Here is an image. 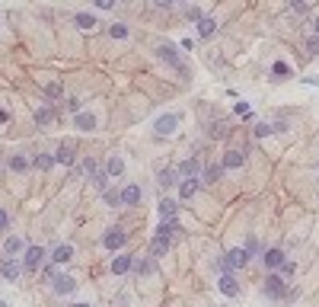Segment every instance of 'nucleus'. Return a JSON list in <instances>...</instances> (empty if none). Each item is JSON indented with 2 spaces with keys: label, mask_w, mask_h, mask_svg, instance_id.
I'll return each mask as SVG.
<instances>
[{
  "label": "nucleus",
  "mask_w": 319,
  "mask_h": 307,
  "mask_svg": "<svg viewBox=\"0 0 319 307\" xmlns=\"http://www.w3.org/2000/svg\"><path fill=\"white\" fill-rule=\"evenodd\" d=\"M291 10H294V13H303V10H306V0H291Z\"/></svg>",
  "instance_id": "nucleus-42"
},
{
  "label": "nucleus",
  "mask_w": 319,
  "mask_h": 307,
  "mask_svg": "<svg viewBox=\"0 0 319 307\" xmlns=\"http://www.w3.org/2000/svg\"><path fill=\"white\" fill-rule=\"evenodd\" d=\"M306 52H310V55H319V35H310V39H306Z\"/></svg>",
  "instance_id": "nucleus-39"
},
{
  "label": "nucleus",
  "mask_w": 319,
  "mask_h": 307,
  "mask_svg": "<svg viewBox=\"0 0 319 307\" xmlns=\"http://www.w3.org/2000/svg\"><path fill=\"white\" fill-rule=\"evenodd\" d=\"M265 294H268V298H275V301H284V298H291V288H287V282L281 275L271 272L268 282H265Z\"/></svg>",
  "instance_id": "nucleus-4"
},
{
  "label": "nucleus",
  "mask_w": 319,
  "mask_h": 307,
  "mask_svg": "<svg viewBox=\"0 0 319 307\" xmlns=\"http://www.w3.org/2000/svg\"><path fill=\"white\" fill-rule=\"evenodd\" d=\"M19 272H22V266L16 263V259H4V263H0V275H4L7 282H16Z\"/></svg>",
  "instance_id": "nucleus-14"
},
{
  "label": "nucleus",
  "mask_w": 319,
  "mask_h": 307,
  "mask_svg": "<svg viewBox=\"0 0 319 307\" xmlns=\"http://www.w3.org/2000/svg\"><path fill=\"white\" fill-rule=\"evenodd\" d=\"M74 157H77V154H74V144H70V141H67V144H61V147H57V154H54V160L64 163V167H74Z\"/></svg>",
  "instance_id": "nucleus-17"
},
{
  "label": "nucleus",
  "mask_w": 319,
  "mask_h": 307,
  "mask_svg": "<svg viewBox=\"0 0 319 307\" xmlns=\"http://www.w3.org/2000/svg\"><path fill=\"white\" fill-rule=\"evenodd\" d=\"M217 288L227 294V298H236L240 294V285H236V278H233V272H223L220 278H217Z\"/></svg>",
  "instance_id": "nucleus-9"
},
{
  "label": "nucleus",
  "mask_w": 319,
  "mask_h": 307,
  "mask_svg": "<svg viewBox=\"0 0 319 307\" xmlns=\"http://www.w3.org/2000/svg\"><path fill=\"white\" fill-rule=\"evenodd\" d=\"M278 132H287V122H275V125L262 122V125H255V135H258V138H265V135H278Z\"/></svg>",
  "instance_id": "nucleus-19"
},
{
  "label": "nucleus",
  "mask_w": 319,
  "mask_h": 307,
  "mask_svg": "<svg viewBox=\"0 0 319 307\" xmlns=\"http://www.w3.org/2000/svg\"><path fill=\"white\" fill-rule=\"evenodd\" d=\"M35 122H39V125H51V122H54V109H51V106L35 109Z\"/></svg>",
  "instance_id": "nucleus-28"
},
{
  "label": "nucleus",
  "mask_w": 319,
  "mask_h": 307,
  "mask_svg": "<svg viewBox=\"0 0 319 307\" xmlns=\"http://www.w3.org/2000/svg\"><path fill=\"white\" fill-rule=\"evenodd\" d=\"M208 132H211V138H227V122H214Z\"/></svg>",
  "instance_id": "nucleus-34"
},
{
  "label": "nucleus",
  "mask_w": 319,
  "mask_h": 307,
  "mask_svg": "<svg viewBox=\"0 0 319 307\" xmlns=\"http://www.w3.org/2000/svg\"><path fill=\"white\" fill-rule=\"evenodd\" d=\"M195 192H198V180H185V183L179 186V195H182V198H192Z\"/></svg>",
  "instance_id": "nucleus-32"
},
{
  "label": "nucleus",
  "mask_w": 319,
  "mask_h": 307,
  "mask_svg": "<svg viewBox=\"0 0 319 307\" xmlns=\"http://www.w3.org/2000/svg\"><path fill=\"white\" fill-rule=\"evenodd\" d=\"M185 16H188V19H195V22H201V19H205V16H201V10H198V7H188V10H185Z\"/></svg>",
  "instance_id": "nucleus-41"
},
{
  "label": "nucleus",
  "mask_w": 319,
  "mask_h": 307,
  "mask_svg": "<svg viewBox=\"0 0 319 307\" xmlns=\"http://www.w3.org/2000/svg\"><path fill=\"white\" fill-rule=\"evenodd\" d=\"M74 253H77L74 243H57L54 250H51V263H54V266H67L70 259H74Z\"/></svg>",
  "instance_id": "nucleus-8"
},
{
  "label": "nucleus",
  "mask_w": 319,
  "mask_h": 307,
  "mask_svg": "<svg viewBox=\"0 0 319 307\" xmlns=\"http://www.w3.org/2000/svg\"><path fill=\"white\" fill-rule=\"evenodd\" d=\"M201 180H205V183H220V180H223V167L211 163V167H205V170H201Z\"/></svg>",
  "instance_id": "nucleus-23"
},
{
  "label": "nucleus",
  "mask_w": 319,
  "mask_h": 307,
  "mask_svg": "<svg viewBox=\"0 0 319 307\" xmlns=\"http://www.w3.org/2000/svg\"><path fill=\"white\" fill-rule=\"evenodd\" d=\"M74 128H80V132H93V128H96V115L93 112H77L74 115Z\"/></svg>",
  "instance_id": "nucleus-15"
},
{
  "label": "nucleus",
  "mask_w": 319,
  "mask_h": 307,
  "mask_svg": "<svg viewBox=\"0 0 319 307\" xmlns=\"http://www.w3.org/2000/svg\"><path fill=\"white\" fill-rule=\"evenodd\" d=\"M169 243H172V240H166V237H153V243H150V253H153V256H166Z\"/></svg>",
  "instance_id": "nucleus-29"
},
{
  "label": "nucleus",
  "mask_w": 319,
  "mask_h": 307,
  "mask_svg": "<svg viewBox=\"0 0 319 307\" xmlns=\"http://www.w3.org/2000/svg\"><path fill=\"white\" fill-rule=\"evenodd\" d=\"M176 128H179V112H163L160 119L153 122V135L169 138V135H176Z\"/></svg>",
  "instance_id": "nucleus-2"
},
{
  "label": "nucleus",
  "mask_w": 319,
  "mask_h": 307,
  "mask_svg": "<svg viewBox=\"0 0 319 307\" xmlns=\"http://www.w3.org/2000/svg\"><path fill=\"white\" fill-rule=\"evenodd\" d=\"M0 253H4V259H16V256L26 253V243H22L19 234H7L4 243H0Z\"/></svg>",
  "instance_id": "nucleus-5"
},
{
  "label": "nucleus",
  "mask_w": 319,
  "mask_h": 307,
  "mask_svg": "<svg viewBox=\"0 0 319 307\" xmlns=\"http://www.w3.org/2000/svg\"><path fill=\"white\" fill-rule=\"evenodd\" d=\"M262 259H265V269H281V263H284V250H265L262 253Z\"/></svg>",
  "instance_id": "nucleus-18"
},
{
  "label": "nucleus",
  "mask_w": 319,
  "mask_h": 307,
  "mask_svg": "<svg viewBox=\"0 0 319 307\" xmlns=\"http://www.w3.org/2000/svg\"><path fill=\"white\" fill-rule=\"evenodd\" d=\"M45 96H48V99H61L64 96V87L61 84H48V87H45Z\"/></svg>",
  "instance_id": "nucleus-33"
},
{
  "label": "nucleus",
  "mask_w": 319,
  "mask_h": 307,
  "mask_svg": "<svg viewBox=\"0 0 319 307\" xmlns=\"http://www.w3.org/2000/svg\"><path fill=\"white\" fill-rule=\"evenodd\" d=\"M131 259H134V256H115V259H112V272H115V275L131 272Z\"/></svg>",
  "instance_id": "nucleus-22"
},
{
  "label": "nucleus",
  "mask_w": 319,
  "mask_h": 307,
  "mask_svg": "<svg viewBox=\"0 0 319 307\" xmlns=\"http://www.w3.org/2000/svg\"><path fill=\"white\" fill-rule=\"evenodd\" d=\"M246 263H249V253H246V246H240V250H230L227 256H220L217 259V269H220V275H223V272H233V269H243Z\"/></svg>",
  "instance_id": "nucleus-1"
},
{
  "label": "nucleus",
  "mask_w": 319,
  "mask_h": 307,
  "mask_svg": "<svg viewBox=\"0 0 319 307\" xmlns=\"http://www.w3.org/2000/svg\"><path fill=\"white\" fill-rule=\"evenodd\" d=\"M102 195H105V202H109L112 208H115V205H122V192H115V189H105Z\"/></svg>",
  "instance_id": "nucleus-36"
},
{
  "label": "nucleus",
  "mask_w": 319,
  "mask_h": 307,
  "mask_svg": "<svg viewBox=\"0 0 319 307\" xmlns=\"http://www.w3.org/2000/svg\"><path fill=\"white\" fill-rule=\"evenodd\" d=\"M131 269H134L137 275H150L153 272V263H150V259H144V256H134L131 259Z\"/></svg>",
  "instance_id": "nucleus-25"
},
{
  "label": "nucleus",
  "mask_w": 319,
  "mask_h": 307,
  "mask_svg": "<svg viewBox=\"0 0 319 307\" xmlns=\"http://www.w3.org/2000/svg\"><path fill=\"white\" fill-rule=\"evenodd\" d=\"M243 163H246V154H243V150H227V154H223V163H220V167H223V170H240Z\"/></svg>",
  "instance_id": "nucleus-12"
},
{
  "label": "nucleus",
  "mask_w": 319,
  "mask_h": 307,
  "mask_svg": "<svg viewBox=\"0 0 319 307\" xmlns=\"http://www.w3.org/2000/svg\"><path fill=\"white\" fill-rule=\"evenodd\" d=\"M90 180H93V186H96V189H99V192H105V189H109V180H112V176H109V173H105V170H99L96 176H90Z\"/></svg>",
  "instance_id": "nucleus-31"
},
{
  "label": "nucleus",
  "mask_w": 319,
  "mask_h": 307,
  "mask_svg": "<svg viewBox=\"0 0 319 307\" xmlns=\"http://www.w3.org/2000/svg\"><path fill=\"white\" fill-rule=\"evenodd\" d=\"M153 4H157V7H160V10H169V7H172V4H176V0H153Z\"/></svg>",
  "instance_id": "nucleus-47"
},
{
  "label": "nucleus",
  "mask_w": 319,
  "mask_h": 307,
  "mask_svg": "<svg viewBox=\"0 0 319 307\" xmlns=\"http://www.w3.org/2000/svg\"><path fill=\"white\" fill-rule=\"evenodd\" d=\"M29 167H32V160L19 157V154H10V170H16V173H26Z\"/></svg>",
  "instance_id": "nucleus-27"
},
{
  "label": "nucleus",
  "mask_w": 319,
  "mask_h": 307,
  "mask_svg": "<svg viewBox=\"0 0 319 307\" xmlns=\"http://www.w3.org/2000/svg\"><path fill=\"white\" fill-rule=\"evenodd\" d=\"M90 4L96 7V10H115V4H118V0H90Z\"/></svg>",
  "instance_id": "nucleus-38"
},
{
  "label": "nucleus",
  "mask_w": 319,
  "mask_h": 307,
  "mask_svg": "<svg viewBox=\"0 0 319 307\" xmlns=\"http://www.w3.org/2000/svg\"><path fill=\"white\" fill-rule=\"evenodd\" d=\"M182 176V180H198V173H201V163H198L195 157H188V160H182V167L176 170Z\"/></svg>",
  "instance_id": "nucleus-10"
},
{
  "label": "nucleus",
  "mask_w": 319,
  "mask_h": 307,
  "mask_svg": "<svg viewBox=\"0 0 319 307\" xmlns=\"http://www.w3.org/2000/svg\"><path fill=\"white\" fill-rule=\"evenodd\" d=\"M70 307H90V304H70Z\"/></svg>",
  "instance_id": "nucleus-51"
},
{
  "label": "nucleus",
  "mask_w": 319,
  "mask_h": 307,
  "mask_svg": "<svg viewBox=\"0 0 319 307\" xmlns=\"http://www.w3.org/2000/svg\"><path fill=\"white\" fill-rule=\"evenodd\" d=\"M83 173H90V176H96V173H99V163H96V160H93V157H86V160H83Z\"/></svg>",
  "instance_id": "nucleus-37"
},
{
  "label": "nucleus",
  "mask_w": 319,
  "mask_h": 307,
  "mask_svg": "<svg viewBox=\"0 0 319 307\" xmlns=\"http://www.w3.org/2000/svg\"><path fill=\"white\" fill-rule=\"evenodd\" d=\"M233 109H236V115H249V103H236Z\"/></svg>",
  "instance_id": "nucleus-43"
},
{
  "label": "nucleus",
  "mask_w": 319,
  "mask_h": 307,
  "mask_svg": "<svg viewBox=\"0 0 319 307\" xmlns=\"http://www.w3.org/2000/svg\"><path fill=\"white\" fill-rule=\"evenodd\" d=\"M160 218L163 221H172L176 218V202H172V198H163V202H160Z\"/></svg>",
  "instance_id": "nucleus-30"
},
{
  "label": "nucleus",
  "mask_w": 319,
  "mask_h": 307,
  "mask_svg": "<svg viewBox=\"0 0 319 307\" xmlns=\"http://www.w3.org/2000/svg\"><path fill=\"white\" fill-rule=\"evenodd\" d=\"M291 275H294V263L284 259V263H281V278H291Z\"/></svg>",
  "instance_id": "nucleus-40"
},
{
  "label": "nucleus",
  "mask_w": 319,
  "mask_h": 307,
  "mask_svg": "<svg viewBox=\"0 0 319 307\" xmlns=\"http://www.w3.org/2000/svg\"><path fill=\"white\" fill-rule=\"evenodd\" d=\"M157 58H160V61H166L169 67H176L179 74H185V67H182V61H179V55H176L172 45H157Z\"/></svg>",
  "instance_id": "nucleus-7"
},
{
  "label": "nucleus",
  "mask_w": 319,
  "mask_h": 307,
  "mask_svg": "<svg viewBox=\"0 0 319 307\" xmlns=\"http://www.w3.org/2000/svg\"><path fill=\"white\" fill-rule=\"evenodd\" d=\"M271 70H275V74H278V77H284V74H287V64H284V61H278V64H275V67H271Z\"/></svg>",
  "instance_id": "nucleus-44"
},
{
  "label": "nucleus",
  "mask_w": 319,
  "mask_h": 307,
  "mask_svg": "<svg viewBox=\"0 0 319 307\" xmlns=\"http://www.w3.org/2000/svg\"><path fill=\"white\" fill-rule=\"evenodd\" d=\"M313 35H319V16H316V22H313Z\"/></svg>",
  "instance_id": "nucleus-49"
},
{
  "label": "nucleus",
  "mask_w": 319,
  "mask_h": 307,
  "mask_svg": "<svg viewBox=\"0 0 319 307\" xmlns=\"http://www.w3.org/2000/svg\"><path fill=\"white\" fill-rule=\"evenodd\" d=\"M74 22H77V29H83V32H93V29L99 26L93 13H77V16H74Z\"/></svg>",
  "instance_id": "nucleus-20"
},
{
  "label": "nucleus",
  "mask_w": 319,
  "mask_h": 307,
  "mask_svg": "<svg viewBox=\"0 0 319 307\" xmlns=\"http://www.w3.org/2000/svg\"><path fill=\"white\" fill-rule=\"evenodd\" d=\"M217 32V19H211V16H205L201 22H198V35L201 39H211V35Z\"/></svg>",
  "instance_id": "nucleus-24"
},
{
  "label": "nucleus",
  "mask_w": 319,
  "mask_h": 307,
  "mask_svg": "<svg viewBox=\"0 0 319 307\" xmlns=\"http://www.w3.org/2000/svg\"><path fill=\"white\" fill-rule=\"evenodd\" d=\"M64 106H67V109H70V112H74V115H77V112H80V99H67V103H64Z\"/></svg>",
  "instance_id": "nucleus-45"
},
{
  "label": "nucleus",
  "mask_w": 319,
  "mask_h": 307,
  "mask_svg": "<svg viewBox=\"0 0 319 307\" xmlns=\"http://www.w3.org/2000/svg\"><path fill=\"white\" fill-rule=\"evenodd\" d=\"M7 224H10V218H7V211H4V208H0V231H4V227H7Z\"/></svg>",
  "instance_id": "nucleus-48"
},
{
  "label": "nucleus",
  "mask_w": 319,
  "mask_h": 307,
  "mask_svg": "<svg viewBox=\"0 0 319 307\" xmlns=\"http://www.w3.org/2000/svg\"><path fill=\"white\" fill-rule=\"evenodd\" d=\"M125 240H128V234L122 231V227H109V231H105V237H102V243H105V250H122V246H125Z\"/></svg>",
  "instance_id": "nucleus-6"
},
{
  "label": "nucleus",
  "mask_w": 319,
  "mask_h": 307,
  "mask_svg": "<svg viewBox=\"0 0 319 307\" xmlns=\"http://www.w3.org/2000/svg\"><path fill=\"white\" fill-rule=\"evenodd\" d=\"M45 256H48L45 246H26V253H22V269H26V272H39V266L45 263Z\"/></svg>",
  "instance_id": "nucleus-3"
},
{
  "label": "nucleus",
  "mask_w": 319,
  "mask_h": 307,
  "mask_svg": "<svg viewBox=\"0 0 319 307\" xmlns=\"http://www.w3.org/2000/svg\"><path fill=\"white\" fill-rule=\"evenodd\" d=\"M0 122H7V112L4 109H0Z\"/></svg>",
  "instance_id": "nucleus-50"
},
{
  "label": "nucleus",
  "mask_w": 319,
  "mask_h": 307,
  "mask_svg": "<svg viewBox=\"0 0 319 307\" xmlns=\"http://www.w3.org/2000/svg\"><path fill=\"white\" fill-rule=\"evenodd\" d=\"M0 307H7V304H4V301H0Z\"/></svg>",
  "instance_id": "nucleus-52"
},
{
  "label": "nucleus",
  "mask_w": 319,
  "mask_h": 307,
  "mask_svg": "<svg viewBox=\"0 0 319 307\" xmlns=\"http://www.w3.org/2000/svg\"><path fill=\"white\" fill-rule=\"evenodd\" d=\"M258 250V243H255V237H249V240H246V253H255Z\"/></svg>",
  "instance_id": "nucleus-46"
},
{
  "label": "nucleus",
  "mask_w": 319,
  "mask_h": 307,
  "mask_svg": "<svg viewBox=\"0 0 319 307\" xmlns=\"http://www.w3.org/2000/svg\"><path fill=\"white\" fill-rule=\"evenodd\" d=\"M109 35H112V39H128V26L115 22V26H109Z\"/></svg>",
  "instance_id": "nucleus-35"
},
{
  "label": "nucleus",
  "mask_w": 319,
  "mask_h": 307,
  "mask_svg": "<svg viewBox=\"0 0 319 307\" xmlns=\"http://www.w3.org/2000/svg\"><path fill=\"white\" fill-rule=\"evenodd\" d=\"M105 173H109L112 180H118V176L125 173V157H122V154H112V157L105 160Z\"/></svg>",
  "instance_id": "nucleus-13"
},
{
  "label": "nucleus",
  "mask_w": 319,
  "mask_h": 307,
  "mask_svg": "<svg viewBox=\"0 0 319 307\" xmlns=\"http://www.w3.org/2000/svg\"><path fill=\"white\" fill-rule=\"evenodd\" d=\"M157 180H160V186L163 189H169V186H176V183H179V173H176V170H160V176H157Z\"/></svg>",
  "instance_id": "nucleus-26"
},
{
  "label": "nucleus",
  "mask_w": 319,
  "mask_h": 307,
  "mask_svg": "<svg viewBox=\"0 0 319 307\" xmlns=\"http://www.w3.org/2000/svg\"><path fill=\"white\" fill-rule=\"evenodd\" d=\"M51 288H54L57 294H74V291H77V282H74V278H70V275H57Z\"/></svg>",
  "instance_id": "nucleus-16"
},
{
  "label": "nucleus",
  "mask_w": 319,
  "mask_h": 307,
  "mask_svg": "<svg viewBox=\"0 0 319 307\" xmlns=\"http://www.w3.org/2000/svg\"><path fill=\"white\" fill-rule=\"evenodd\" d=\"M140 198H144V192H140V186H137V183H131V186H125V189H122V205L131 208V205L140 202Z\"/></svg>",
  "instance_id": "nucleus-11"
},
{
  "label": "nucleus",
  "mask_w": 319,
  "mask_h": 307,
  "mask_svg": "<svg viewBox=\"0 0 319 307\" xmlns=\"http://www.w3.org/2000/svg\"><path fill=\"white\" fill-rule=\"evenodd\" d=\"M54 163H57L54 154H35V157H32V167H35V170H51Z\"/></svg>",
  "instance_id": "nucleus-21"
}]
</instances>
